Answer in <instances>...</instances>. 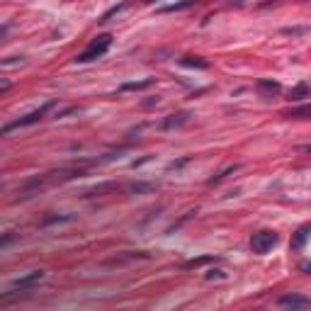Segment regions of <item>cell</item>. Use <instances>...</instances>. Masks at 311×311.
I'll list each match as a JSON object with an SVG mask.
<instances>
[{
	"label": "cell",
	"instance_id": "obj_3",
	"mask_svg": "<svg viewBox=\"0 0 311 311\" xmlns=\"http://www.w3.org/2000/svg\"><path fill=\"white\" fill-rule=\"evenodd\" d=\"M56 102H46V105H41L39 109H34V112H29V114H25V117H20V119H15V122L5 124L3 127V134H10L13 129H20V127H29V124H37L39 119H44L46 114H49V109H54Z\"/></svg>",
	"mask_w": 311,
	"mask_h": 311
},
{
	"label": "cell",
	"instance_id": "obj_21",
	"mask_svg": "<svg viewBox=\"0 0 311 311\" xmlns=\"http://www.w3.org/2000/svg\"><path fill=\"white\" fill-rule=\"evenodd\" d=\"M299 270L304 272V275H311V260H301L299 263Z\"/></svg>",
	"mask_w": 311,
	"mask_h": 311
},
{
	"label": "cell",
	"instance_id": "obj_20",
	"mask_svg": "<svg viewBox=\"0 0 311 311\" xmlns=\"http://www.w3.org/2000/svg\"><path fill=\"white\" fill-rule=\"evenodd\" d=\"M204 277H207V280H224L226 275H224L221 270H209L207 275H204Z\"/></svg>",
	"mask_w": 311,
	"mask_h": 311
},
{
	"label": "cell",
	"instance_id": "obj_4",
	"mask_svg": "<svg viewBox=\"0 0 311 311\" xmlns=\"http://www.w3.org/2000/svg\"><path fill=\"white\" fill-rule=\"evenodd\" d=\"M277 241H280V236L275 231H258L251 238V251L258 253V256H265V253H270L272 248L277 245Z\"/></svg>",
	"mask_w": 311,
	"mask_h": 311
},
{
	"label": "cell",
	"instance_id": "obj_14",
	"mask_svg": "<svg viewBox=\"0 0 311 311\" xmlns=\"http://www.w3.org/2000/svg\"><path fill=\"white\" fill-rule=\"evenodd\" d=\"M156 83V78H144V81H134V83H124L122 88V93H127V90H144V88H151Z\"/></svg>",
	"mask_w": 311,
	"mask_h": 311
},
{
	"label": "cell",
	"instance_id": "obj_26",
	"mask_svg": "<svg viewBox=\"0 0 311 311\" xmlns=\"http://www.w3.org/2000/svg\"><path fill=\"white\" fill-rule=\"evenodd\" d=\"M144 3H146V5H151V3H156V0H144Z\"/></svg>",
	"mask_w": 311,
	"mask_h": 311
},
{
	"label": "cell",
	"instance_id": "obj_12",
	"mask_svg": "<svg viewBox=\"0 0 311 311\" xmlns=\"http://www.w3.org/2000/svg\"><path fill=\"white\" fill-rule=\"evenodd\" d=\"M117 185L114 182H102V185H95V188L85 190V197H97V195H105V192H114Z\"/></svg>",
	"mask_w": 311,
	"mask_h": 311
},
{
	"label": "cell",
	"instance_id": "obj_15",
	"mask_svg": "<svg viewBox=\"0 0 311 311\" xmlns=\"http://www.w3.org/2000/svg\"><path fill=\"white\" fill-rule=\"evenodd\" d=\"M287 117H292V119H311V102L309 105H301V107L289 109Z\"/></svg>",
	"mask_w": 311,
	"mask_h": 311
},
{
	"label": "cell",
	"instance_id": "obj_25",
	"mask_svg": "<svg viewBox=\"0 0 311 311\" xmlns=\"http://www.w3.org/2000/svg\"><path fill=\"white\" fill-rule=\"evenodd\" d=\"M301 151H311V144H309V146H301Z\"/></svg>",
	"mask_w": 311,
	"mask_h": 311
},
{
	"label": "cell",
	"instance_id": "obj_2",
	"mask_svg": "<svg viewBox=\"0 0 311 311\" xmlns=\"http://www.w3.org/2000/svg\"><path fill=\"white\" fill-rule=\"evenodd\" d=\"M109 46H112V34H100V37H95V39L88 44V49L76 56V64H90L95 58H100L102 54H107Z\"/></svg>",
	"mask_w": 311,
	"mask_h": 311
},
{
	"label": "cell",
	"instance_id": "obj_6",
	"mask_svg": "<svg viewBox=\"0 0 311 311\" xmlns=\"http://www.w3.org/2000/svg\"><path fill=\"white\" fill-rule=\"evenodd\" d=\"M258 93L260 97H265V100H270L275 95L282 93V85L277 81H270V78H263V81H258Z\"/></svg>",
	"mask_w": 311,
	"mask_h": 311
},
{
	"label": "cell",
	"instance_id": "obj_10",
	"mask_svg": "<svg viewBox=\"0 0 311 311\" xmlns=\"http://www.w3.org/2000/svg\"><path fill=\"white\" fill-rule=\"evenodd\" d=\"M306 97H311V85L309 83H297L289 93H287V100L289 102H299V100H306Z\"/></svg>",
	"mask_w": 311,
	"mask_h": 311
},
{
	"label": "cell",
	"instance_id": "obj_17",
	"mask_svg": "<svg viewBox=\"0 0 311 311\" xmlns=\"http://www.w3.org/2000/svg\"><path fill=\"white\" fill-rule=\"evenodd\" d=\"M192 5H195V0H180V3H173V5L161 8V13H177V10H188Z\"/></svg>",
	"mask_w": 311,
	"mask_h": 311
},
{
	"label": "cell",
	"instance_id": "obj_8",
	"mask_svg": "<svg viewBox=\"0 0 311 311\" xmlns=\"http://www.w3.org/2000/svg\"><path fill=\"white\" fill-rule=\"evenodd\" d=\"M311 236V224H301L294 233H292V248L294 251H301L304 245H306V241H309Z\"/></svg>",
	"mask_w": 311,
	"mask_h": 311
},
{
	"label": "cell",
	"instance_id": "obj_16",
	"mask_svg": "<svg viewBox=\"0 0 311 311\" xmlns=\"http://www.w3.org/2000/svg\"><path fill=\"white\" fill-rule=\"evenodd\" d=\"M151 190H156L153 182H132V185H127V192H132V195H144V192H151Z\"/></svg>",
	"mask_w": 311,
	"mask_h": 311
},
{
	"label": "cell",
	"instance_id": "obj_23",
	"mask_svg": "<svg viewBox=\"0 0 311 311\" xmlns=\"http://www.w3.org/2000/svg\"><path fill=\"white\" fill-rule=\"evenodd\" d=\"M275 3H282V0H263L260 8H268V5H275Z\"/></svg>",
	"mask_w": 311,
	"mask_h": 311
},
{
	"label": "cell",
	"instance_id": "obj_18",
	"mask_svg": "<svg viewBox=\"0 0 311 311\" xmlns=\"http://www.w3.org/2000/svg\"><path fill=\"white\" fill-rule=\"evenodd\" d=\"M309 32V27H284L282 34H287V37H299V34H306Z\"/></svg>",
	"mask_w": 311,
	"mask_h": 311
},
{
	"label": "cell",
	"instance_id": "obj_13",
	"mask_svg": "<svg viewBox=\"0 0 311 311\" xmlns=\"http://www.w3.org/2000/svg\"><path fill=\"white\" fill-rule=\"evenodd\" d=\"M207 263H217V258H214V256L192 258V260H188V263H182V268H185V270H195V268H200V265H207Z\"/></svg>",
	"mask_w": 311,
	"mask_h": 311
},
{
	"label": "cell",
	"instance_id": "obj_1",
	"mask_svg": "<svg viewBox=\"0 0 311 311\" xmlns=\"http://www.w3.org/2000/svg\"><path fill=\"white\" fill-rule=\"evenodd\" d=\"M39 282H44V270H32L22 277H17L8 284V289L3 292V299H10L13 294H20V292H32Z\"/></svg>",
	"mask_w": 311,
	"mask_h": 311
},
{
	"label": "cell",
	"instance_id": "obj_11",
	"mask_svg": "<svg viewBox=\"0 0 311 311\" xmlns=\"http://www.w3.org/2000/svg\"><path fill=\"white\" fill-rule=\"evenodd\" d=\"M180 64L185 68H209V61H204L202 56H182Z\"/></svg>",
	"mask_w": 311,
	"mask_h": 311
},
{
	"label": "cell",
	"instance_id": "obj_24",
	"mask_svg": "<svg viewBox=\"0 0 311 311\" xmlns=\"http://www.w3.org/2000/svg\"><path fill=\"white\" fill-rule=\"evenodd\" d=\"M245 3H248V0H231V5H236V8H238V5H245Z\"/></svg>",
	"mask_w": 311,
	"mask_h": 311
},
{
	"label": "cell",
	"instance_id": "obj_9",
	"mask_svg": "<svg viewBox=\"0 0 311 311\" xmlns=\"http://www.w3.org/2000/svg\"><path fill=\"white\" fill-rule=\"evenodd\" d=\"M190 112H177V114H168L161 122V129H175V127H182V124L190 122Z\"/></svg>",
	"mask_w": 311,
	"mask_h": 311
},
{
	"label": "cell",
	"instance_id": "obj_5",
	"mask_svg": "<svg viewBox=\"0 0 311 311\" xmlns=\"http://www.w3.org/2000/svg\"><path fill=\"white\" fill-rule=\"evenodd\" d=\"M277 304L284 309H311V299L304 294H284L277 299Z\"/></svg>",
	"mask_w": 311,
	"mask_h": 311
},
{
	"label": "cell",
	"instance_id": "obj_19",
	"mask_svg": "<svg viewBox=\"0 0 311 311\" xmlns=\"http://www.w3.org/2000/svg\"><path fill=\"white\" fill-rule=\"evenodd\" d=\"M73 217H46L41 221V226H49V224H61V221H71Z\"/></svg>",
	"mask_w": 311,
	"mask_h": 311
},
{
	"label": "cell",
	"instance_id": "obj_7",
	"mask_svg": "<svg viewBox=\"0 0 311 311\" xmlns=\"http://www.w3.org/2000/svg\"><path fill=\"white\" fill-rule=\"evenodd\" d=\"M146 258H151L149 253H141V251H127V253H117L114 258H109L107 265H124V263H132V260H146Z\"/></svg>",
	"mask_w": 311,
	"mask_h": 311
},
{
	"label": "cell",
	"instance_id": "obj_22",
	"mask_svg": "<svg viewBox=\"0 0 311 311\" xmlns=\"http://www.w3.org/2000/svg\"><path fill=\"white\" fill-rule=\"evenodd\" d=\"M158 102H161V97H149V100H144V107H153Z\"/></svg>",
	"mask_w": 311,
	"mask_h": 311
}]
</instances>
